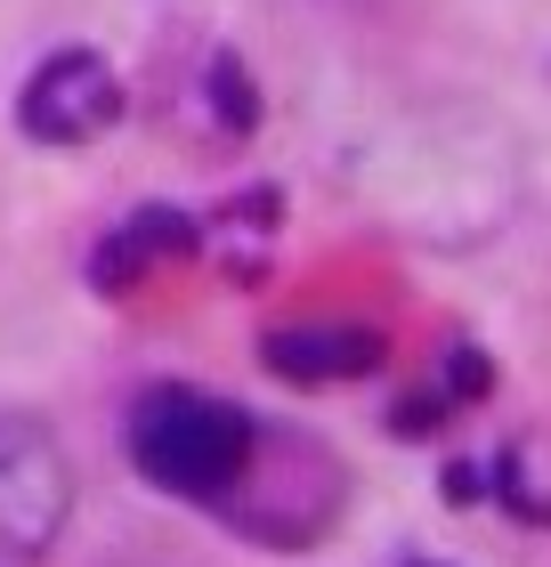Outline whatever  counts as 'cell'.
<instances>
[{"label":"cell","instance_id":"6da1fadb","mask_svg":"<svg viewBox=\"0 0 551 567\" xmlns=\"http://www.w3.org/2000/svg\"><path fill=\"white\" fill-rule=\"evenodd\" d=\"M252 446H259V422L203 390H146L139 414H130L139 478L163 486V495H187V503H227L252 471Z\"/></svg>","mask_w":551,"mask_h":567},{"label":"cell","instance_id":"7a4b0ae2","mask_svg":"<svg viewBox=\"0 0 551 567\" xmlns=\"http://www.w3.org/2000/svg\"><path fill=\"white\" fill-rule=\"evenodd\" d=\"M65 519H73V462L58 430L33 414H0V551L9 559L58 551Z\"/></svg>","mask_w":551,"mask_h":567},{"label":"cell","instance_id":"3957f363","mask_svg":"<svg viewBox=\"0 0 551 567\" xmlns=\"http://www.w3.org/2000/svg\"><path fill=\"white\" fill-rule=\"evenodd\" d=\"M114 114H122V82H114V65L98 58V49L41 58L24 73V97H17L24 138H41V146H90L98 131H114Z\"/></svg>","mask_w":551,"mask_h":567},{"label":"cell","instance_id":"277c9868","mask_svg":"<svg viewBox=\"0 0 551 567\" xmlns=\"http://www.w3.org/2000/svg\"><path fill=\"white\" fill-rule=\"evenodd\" d=\"M268 365L284 381H357L381 365V332L365 324H293V332H268Z\"/></svg>","mask_w":551,"mask_h":567},{"label":"cell","instance_id":"5b68a950","mask_svg":"<svg viewBox=\"0 0 551 567\" xmlns=\"http://www.w3.org/2000/svg\"><path fill=\"white\" fill-rule=\"evenodd\" d=\"M187 244H195V227L178 219V212H139L130 227H114V244L90 260V276H98V292H130V284H139L154 260H163V251L178 260Z\"/></svg>","mask_w":551,"mask_h":567},{"label":"cell","instance_id":"8992f818","mask_svg":"<svg viewBox=\"0 0 551 567\" xmlns=\"http://www.w3.org/2000/svg\"><path fill=\"white\" fill-rule=\"evenodd\" d=\"M212 90H220V122H227V131H252V122H259V106H252V73L235 65V58L212 65Z\"/></svg>","mask_w":551,"mask_h":567},{"label":"cell","instance_id":"52a82bcc","mask_svg":"<svg viewBox=\"0 0 551 567\" xmlns=\"http://www.w3.org/2000/svg\"><path fill=\"white\" fill-rule=\"evenodd\" d=\"M406 567H446V559H406Z\"/></svg>","mask_w":551,"mask_h":567}]
</instances>
